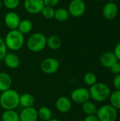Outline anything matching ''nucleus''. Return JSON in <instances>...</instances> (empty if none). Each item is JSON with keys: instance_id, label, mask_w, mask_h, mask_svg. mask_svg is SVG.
Masks as SVG:
<instances>
[{"instance_id": "1", "label": "nucleus", "mask_w": 120, "mask_h": 121, "mask_svg": "<svg viewBox=\"0 0 120 121\" xmlns=\"http://www.w3.org/2000/svg\"><path fill=\"white\" fill-rule=\"evenodd\" d=\"M20 94L14 89H9L1 92L0 106L5 110H15L19 106Z\"/></svg>"}, {"instance_id": "2", "label": "nucleus", "mask_w": 120, "mask_h": 121, "mask_svg": "<svg viewBox=\"0 0 120 121\" xmlns=\"http://www.w3.org/2000/svg\"><path fill=\"white\" fill-rule=\"evenodd\" d=\"M89 93L91 99L96 102H103L110 98L111 90L110 86L103 82H97L90 86Z\"/></svg>"}, {"instance_id": "3", "label": "nucleus", "mask_w": 120, "mask_h": 121, "mask_svg": "<svg viewBox=\"0 0 120 121\" xmlns=\"http://www.w3.org/2000/svg\"><path fill=\"white\" fill-rule=\"evenodd\" d=\"M4 40L7 49L12 51H17L21 49L25 43L24 35L21 33L17 29L10 30Z\"/></svg>"}, {"instance_id": "4", "label": "nucleus", "mask_w": 120, "mask_h": 121, "mask_svg": "<svg viewBox=\"0 0 120 121\" xmlns=\"http://www.w3.org/2000/svg\"><path fill=\"white\" fill-rule=\"evenodd\" d=\"M26 45L28 49L33 52H41L47 46V38L41 33H33L28 38Z\"/></svg>"}, {"instance_id": "5", "label": "nucleus", "mask_w": 120, "mask_h": 121, "mask_svg": "<svg viewBox=\"0 0 120 121\" xmlns=\"http://www.w3.org/2000/svg\"><path fill=\"white\" fill-rule=\"evenodd\" d=\"M96 116L99 121H116L118 111L112 105L105 104L98 108Z\"/></svg>"}, {"instance_id": "6", "label": "nucleus", "mask_w": 120, "mask_h": 121, "mask_svg": "<svg viewBox=\"0 0 120 121\" xmlns=\"http://www.w3.org/2000/svg\"><path fill=\"white\" fill-rule=\"evenodd\" d=\"M86 9V6L83 0H71L68 6V11L71 16L79 18L82 16Z\"/></svg>"}, {"instance_id": "7", "label": "nucleus", "mask_w": 120, "mask_h": 121, "mask_svg": "<svg viewBox=\"0 0 120 121\" xmlns=\"http://www.w3.org/2000/svg\"><path fill=\"white\" fill-rule=\"evenodd\" d=\"M59 68V62L54 57L45 58L40 63V69L46 74H52L56 73Z\"/></svg>"}, {"instance_id": "8", "label": "nucleus", "mask_w": 120, "mask_h": 121, "mask_svg": "<svg viewBox=\"0 0 120 121\" xmlns=\"http://www.w3.org/2000/svg\"><path fill=\"white\" fill-rule=\"evenodd\" d=\"M91 99L89 90L84 87L74 89L71 93V100L76 104H83Z\"/></svg>"}, {"instance_id": "9", "label": "nucleus", "mask_w": 120, "mask_h": 121, "mask_svg": "<svg viewBox=\"0 0 120 121\" xmlns=\"http://www.w3.org/2000/svg\"><path fill=\"white\" fill-rule=\"evenodd\" d=\"M25 11L30 14L41 13L45 6L43 0H24L23 3Z\"/></svg>"}, {"instance_id": "10", "label": "nucleus", "mask_w": 120, "mask_h": 121, "mask_svg": "<svg viewBox=\"0 0 120 121\" xmlns=\"http://www.w3.org/2000/svg\"><path fill=\"white\" fill-rule=\"evenodd\" d=\"M4 21L7 28L10 30H16L19 25L21 18L17 13L14 11H8L5 14Z\"/></svg>"}, {"instance_id": "11", "label": "nucleus", "mask_w": 120, "mask_h": 121, "mask_svg": "<svg viewBox=\"0 0 120 121\" xmlns=\"http://www.w3.org/2000/svg\"><path fill=\"white\" fill-rule=\"evenodd\" d=\"M55 107L62 113H69L72 108L71 100L66 96H60L56 100Z\"/></svg>"}, {"instance_id": "12", "label": "nucleus", "mask_w": 120, "mask_h": 121, "mask_svg": "<svg viewBox=\"0 0 120 121\" xmlns=\"http://www.w3.org/2000/svg\"><path fill=\"white\" fill-rule=\"evenodd\" d=\"M37 111L34 107L24 108L19 113L20 121H37Z\"/></svg>"}, {"instance_id": "13", "label": "nucleus", "mask_w": 120, "mask_h": 121, "mask_svg": "<svg viewBox=\"0 0 120 121\" xmlns=\"http://www.w3.org/2000/svg\"><path fill=\"white\" fill-rule=\"evenodd\" d=\"M118 11L117 5L112 1H110L104 6L103 9V14L106 19L112 20L117 16Z\"/></svg>"}, {"instance_id": "14", "label": "nucleus", "mask_w": 120, "mask_h": 121, "mask_svg": "<svg viewBox=\"0 0 120 121\" xmlns=\"http://www.w3.org/2000/svg\"><path fill=\"white\" fill-rule=\"evenodd\" d=\"M117 62H118V60L113 52H105L101 55L100 57V62L101 65L105 68L110 69V67Z\"/></svg>"}, {"instance_id": "15", "label": "nucleus", "mask_w": 120, "mask_h": 121, "mask_svg": "<svg viewBox=\"0 0 120 121\" xmlns=\"http://www.w3.org/2000/svg\"><path fill=\"white\" fill-rule=\"evenodd\" d=\"M3 61L4 65L9 69H16L19 67L21 63L19 57L13 52H7Z\"/></svg>"}, {"instance_id": "16", "label": "nucleus", "mask_w": 120, "mask_h": 121, "mask_svg": "<svg viewBox=\"0 0 120 121\" xmlns=\"http://www.w3.org/2000/svg\"><path fill=\"white\" fill-rule=\"evenodd\" d=\"M12 79L6 72H0V91L1 92L11 89Z\"/></svg>"}, {"instance_id": "17", "label": "nucleus", "mask_w": 120, "mask_h": 121, "mask_svg": "<svg viewBox=\"0 0 120 121\" xmlns=\"http://www.w3.org/2000/svg\"><path fill=\"white\" fill-rule=\"evenodd\" d=\"M35 102V97L29 93H25L23 94L20 95L19 105H21L23 108L33 107Z\"/></svg>"}, {"instance_id": "18", "label": "nucleus", "mask_w": 120, "mask_h": 121, "mask_svg": "<svg viewBox=\"0 0 120 121\" xmlns=\"http://www.w3.org/2000/svg\"><path fill=\"white\" fill-rule=\"evenodd\" d=\"M62 45V40L58 35H52L47 38V46L52 50H57L59 49Z\"/></svg>"}, {"instance_id": "19", "label": "nucleus", "mask_w": 120, "mask_h": 121, "mask_svg": "<svg viewBox=\"0 0 120 121\" xmlns=\"http://www.w3.org/2000/svg\"><path fill=\"white\" fill-rule=\"evenodd\" d=\"M33 26V25L30 20L23 19V20H21L19 25L17 28V30L23 35H26L32 30Z\"/></svg>"}, {"instance_id": "20", "label": "nucleus", "mask_w": 120, "mask_h": 121, "mask_svg": "<svg viewBox=\"0 0 120 121\" xmlns=\"http://www.w3.org/2000/svg\"><path fill=\"white\" fill-rule=\"evenodd\" d=\"M2 121H20L19 113L15 110H5L1 115Z\"/></svg>"}, {"instance_id": "21", "label": "nucleus", "mask_w": 120, "mask_h": 121, "mask_svg": "<svg viewBox=\"0 0 120 121\" xmlns=\"http://www.w3.org/2000/svg\"><path fill=\"white\" fill-rule=\"evenodd\" d=\"M81 108L83 113L86 114V116L96 115L98 111V107L96 106V105L93 102H91L90 101L83 104Z\"/></svg>"}, {"instance_id": "22", "label": "nucleus", "mask_w": 120, "mask_h": 121, "mask_svg": "<svg viewBox=\"0 0 120 121\" xmlns=\"http://www.w3.org/2000/svg\"><path fill=\"white\" fill-rule=\"evenodd\" d=\"M37 111V116L42 121H48L52 118V112L51 109L47 106H42Z\"/></svg>"}, {"instance_id": "23", "label": "nucleus", "mask_w": 120, "mask_h": 121, "mask_svg": "<svg viewBox=\"0 0 120 121\" xmlns=\"http://www.w3.org/2000/svg\"><path fill=\"white\" fill-rule=\"evenodd\" d=\"M69 16L70 15L66 9L59 8L57 10H55L54 18H55L57 21L64 22V21H66L69 18Z\"/></svg>"}, {"instance_id": "24", "label": "nucleus", "mask_w": 120, "mask_h": 121, "mask_svg": "<svg viewBox=\"0 0 120 121\" xmlns=\"http://www.w3.org/2000/svg\"><path fill=\"white\" fill-rule=\"evenodd\" d=\"M109 99L110 105H112L117 110H120V91L115 90L111 93Z\"/></svg>"}, {"instance_id": "25", "label": "nucleus", "mask_w": 120, "mask_h": 121, "mask_svg": "<svg viewBox=\"0 0 120 121\" xmlns=\"http://www.w3.org/2000/svg\"><path fill=\"white\" fill-rule=\"evenodd\" d=\"M83 82L89 86H93L95 83L98 82V78L95 73L88 72L86 73L83 76Z\"/></svg>"}, {"instance_id": "26", "label": "nucleus", "mask_w": 120, "mask_h": 121, "mask_svg": "<svg viewBox=\"0 0 120 121\" xmlns=\"http://www.w3.org/2000/svg\"><path fill=\"white\" fill-rule=\"evenodd\" d=\"M54 13H55V10H54V7L47 6H45L41 11V13L43 16V17L47 19L54 18Z\"/></svg>"}, {"instance_id": "27", "label": "nucleus", "mask_w": 120, "mask_h": 121, "mask_svg": "<svg viewBox=\"0 0 120 121\" xmlns=\"http://www.w3.org/2000/svg\"><path fill=\"white\" fill-rule=\"evenodd\" d=\"M21 0H3V6L9 10H13L16 9L20 4Z\"/></svg>"}, {"instance_id": "28", "label": "nucleus", "mask_w": 120, "mask_h": 121, "mask_svg": "<svg viewBox=\"0 0 120 121\" xmlns=\"http://www.w3.org/2000/svg\"><path fill=\"white\" fill-rule=\"evenodd\" d=\"M6 53H7V48L5 44L4 40L0 37V61L3 60Z\"/></svg>"}, {"instance_id": "29", "label": "nucleus", "mask_w": 120, "mask_h": 121, "mask_svg": "<svg viewBox=\"0 0 120 121\" xmlns=\"http://www.w3.org/2000/svg\"><path fill=\"white\" fill-rule=\"evenodd\" d=\"M110 72L115 75L120 74V63L118 62H115L114 65H112L110 67Z\"/></svg>"}, {"instance_id": "30", "label": "nucleus", "mask_w": 120, "mask_h": 121, "mask_svg": "<svg viewBox=\"0 0 120 121\" xmlns=\"http://www.w3.org/2000/svg\"><path fill=\"white\" fill-rule=\"evenodd\" d=\"M112 84L117 91H120V74L115 76L112 80Z\"/></svg>"}, {"instance_id": "31", "label": "nucleus", "mask_w": 120, "mask_h": 121, "mask_svg": "<svg viewBox=\"0 0 120 121\" xmlns=\"http://www.w3.org/2000/svg\"><path fill=\"white\" fill-rule=\"evenodd\" d=\"M45 6H51V7H54L58 4L59 2V0H43Z\"/></svg>"}, {"instance_id": "32", "label": "nucleus", "mask_w": 120, "mask_h": 121, "mask_svg": "<svg viewBox=\"0 0 120 121\" xmlns=\"http://www.w3.org/2000/svg\"><path fill=\"white\" fill-rule=\"evenodd\" d=\"M117 59V60H120V43H119L115 48L114 52H113Z\"/></svg>"}, {"instance_id": "33", "label": "nucleus", "mask_w": 120, "mask_h": 121, "mask_svg": "<svg viewBox=\"0 0 120 121\" xmlns=\"http://www.w3.org/2000/svg\"><path fill=\"white\" fill-rule=\"evenodd\" d=\"M83 121H99L96 115H92V116H86Z\"/></svg>"}, {"instance_id": "34", "label": "nucleus", "mask_w": 120, "mask_h": 121, "mask_svg": "<svg viewBox=\"0 0 120 121\" xmlns=\"http://www.w3.org/2000/svg\"><path fill=\"white\" fill-rule=\"evenodd\" d=\"M48 121H60L59 119L57 118H51L50 120H49Z\"/></svg>"}, {"instance_id": "35", "label": "nucleus", "mask_w": 120, "mask_h": 121, "mask_svg": "<svg viewBox=\"0 0 120 121\" xmlns=\"http://www.w3.org/2000/svg\"><path fill=\"white\" fill-rule=\"evenodd\" d=\"M2 6H3V3H2V1L0 0V10H1V9L2 8Z\"/></svg>"}, {"instance_id": "36", "label": "nucleus", "mask_w": 120, "mask_h": 121, "mask_svg": "<svg viewBox=\"0 0 120 121\" xmlns=\"http://www.w3.org/2000/svg\"><path fill=\"white\" fill-rule=\"evenodd\" d=\"M95 1H103V0H95Z\"/></svg>"}, {"instance_id": "37", "label": "nucleus", "mask_w": 120, "mask_h": 121, "mask_svg": "<svg viewBox=\"0 0 120 121\" xmlns=\"http://www.w3.org/2000/svg\"><path fill=\"white\" fill-rule=\"evenodd\" d=\"M1 110H0V118H1Z\"/></svg>"}, {"instance_id": "38", "label": "nucleus", "mask_w": 120, "mask_h": 121, "mask_svg": "<svg viewBox=\"0 0 120 121\" xmlns=\"http://www.w3.org/2000/svg\"><path fill=\"white\" fill-rule=\"evenodd\" d=\"M1 91H0V96H1Z\"/></svg>"}, {"instance_id": "39", "label": "nucleus", "mask_w": 120, "mask_h": 121, "mask_svg": "<svg viewBox=\"0 0 120 121\" xmlns=\"http://www.w3.org/2000/svg\"><path fill=\"white\" fill-rule=\"evenodd\" d=\"M0 26H1V22H0Z\"/></svg>"}]
</instances>
